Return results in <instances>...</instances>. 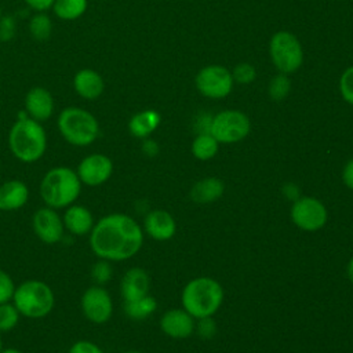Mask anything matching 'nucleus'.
Listing matches in <instances>:
<instances>
[{
	"mask_svg": "<svg viewBox=\"0 0 353 353\" xmlns=\"http://www.w3.org/2000/svg\"><path fill=\"white\" fill-rule=\"evenodd\" d=\"M141 226L125 214H109L101 218L90 232L94 254L106 261H124L134 256L142 247Z\"/></svg>",
	"mask_w": 353,
	"mask_h": 353,
	"instance_id": "f257e3e1",
	"label": "nucleus"
},
{
	"mask_svg": "<svg viewBox=\"0 0 353 353\" xmlns=\"http://www.w3.org/2000/svg\"><path fill=\"white\" fill-rule=\"evenodd\" d=\"M19 113L10 130L8 146L12 154L22 163H34L46 152L47 137L40 121Z\"/></svg>",
	"mask_w": 353,
	"mask_h": 353,
	"instance_id": "f03ea898",
	"label": "nucleus"
},
{
	"mask_svg": "<svg viewBox=\"0 0 353 353\" xmlns=\"http://www.w3.org/2000/svg\"><path fill=\"white\" fill-rule=\"evenodd\" d=\"M81 182L74 170L69 167H54L47 171L40 183V196L47 207L65 208L77 200Z\"/></svg>",
	"mask_w": 353,
	"mask_h": 353,
	"instance_id": "7ed1b4c3",
	"label": "nucleus"
},
{
	"mask_svg": "<svg viewBox=\"0 0 353 353\" xmlns=\"http://www.w3.org/2000/svg\"><path fill=\"white\" fill-rule=\"evenodd\" d=\"M223 290L210 277H197L189 281L182 291L183 309L193 319L211 317L221 306Z\"/></svg>",
	"mask_w": 353,
	"mask_h": 353,
	"instance_id": "20e7f679",
	"label": "nucleus"
},
{
	"mask_svg": "<svg viewBox=\"0 0 353 353\" xmlns=\"http://www.w3.org/2000/svg\"><path fill=\"white\" fill-rule=\"evenodd\" d=\"M12 303L18 312L29 319L46 317L55 305V296L48 284L40 280H25L15 287Z\"/></svg>",
	"mask_w": 353,
	"mask_h": 353,
	"instance_id": "39448f33",
	"label": "nucleus"
},
{
	"mask_svg": "<svg viewBox=\"0 0 353 353\" xmlns=\"http://www.w3.org/2000/svg\"><path fill=\"white\" fill-rule=\"evenodd\" d=\"M58 128L62 137L74 146H88L99 135L97 119L81 108H66L58 117Z\"/></svg>",
	"mask_w": 353,
	"mask_h": 353,
	"instance_id": "423d86ee",
	"label": "nucleus"
},
{
	"mask_svg": "<svg viewBox=\"0 0 353 353\" xmlns=\"http://www.w3.org/2000/svg\"><path fill=\"white\" fill-rule=\"evenodd\" d=\"M270 57L281 73L295 72L303 59L302 47L298 39L290 32H277L270 40Z\"/></svg>",
	"mask_w": 353,
	"mask_h": 353,
	"instance_id": "0eeeda50",
	"label": "nucleus"
},
{
	"mask_svg": "<svg viewBox=\"0 0 353 353\" xmlns=\"http://www.w3.org/2000/svg\"><path fill=\"white\" fill-rule=\"evenodd\" d=\"M248 117L239 110H225L212 117L210 134L222 143H233L244 139L250 132Z\"/></svg>",
	"mask_w": 353,
	"mask_h": 353,
	"instance_id": "6e6552de",
	"label": "nucleus"
},
{
	"mask_svg": "<svg viewBox=\"0 0 353 353\" xmlns=\"http://www.w3.org/2000/svg\"><path fill=\"white\" fill-rule=\"evenodd\" d=\"M196 85L204 97L219 99L230 92L233 77L226 68L210 65L199 72L196 76Z\"/></svg>",
	"mask_w": 353,
	"mask_h": 353,
	"instance_id": "1a4fd4ad",
	"label": "nucleus"
},
{
	"mask_svg": "<svg viewBox=\"0 0 353 353\" xmlns=\"http://www.w3.org/2000/svg\"><path fill=\"white\" fill-rule=\"evenodd\" d=\"M291 218L299 229L314 232L325 225L327 210L325 205L314 197H301L292 204Z\"/></svg>",
	"mask_w": 353,
	"mask_h": 353,
	"instance_id": "9d476101",
	"label": "nucleus"
},
{
	"mask_svg": "<svg viewBox=\"0 0 353 353\" xmlns=\"http://www.w3.org/2000/svg\"><path fill=\"white\" fill-rule=\"evenodd\" d=\"M81 310L84 317L91 323H106L113 313V303L109 292L101 285L88 287L81 295Z\"/></svg>",
	"mask_w": 353,
	"mask_h": 353,
	"instance_id": "9b49d317",
	"label": "nucleus"
},
{
	"mask_svg": "<svg viewBox=\"0 0 353 353\" xmlns=\"http://www.w3.org/2000/svg\"><path fill=\"white\" fill-rule=\"evenodd\" d=\"M76 172L81 183L87 186H99L110 178L113 172V163L105 154L92 153L80 161Z\"/></svg>",
	"mask_w": 353,
	"mask_h": 353,
	"instance_id": "f8f14e48",
	"label": "nucleus"
},
{
	"mask_svg": "<svg viewBox=\"0 0 353 353\" xmlns=\"http://www.w3.org/2000/svg\"><path fill=\"white\" fill-rule=\"evenodd\" d=\"M36 236L46 244H55L63 237V221L51 207L39 208L32 219Z\"/></svg>",
	"mask_w": 353,
	"mask_h": 353,
	"instance_id": "ddd939ff",
	"label": "nucleus"
},
{
	"mask_svg": "<svg viewBox=\"0 0 353 353\" xmlns=\"http://www.w3.org/2000/svg\"><path fill=\"white\" fill-rule=\"evenodd\" d=\"M160 327L164 334L171 338H188L193 330V317L182 309H172L163 314L160 320Z\"/></svg>",
	"mask_w": 353,
	"mask_h": 353,
	"instance_id": "4468645a",
	"label": "nucleus"
},
{
	"mask_svg": "<svg viewBox=\"0 0 353 353\" xmlns=\"http://www.w3.org/2000/svg\"><path fill=\"white\" fill-rule=\"evenodd\" d=\"M145 230L146 233L159 241H165L170 240L174 234H175V221L171 216L170 212L164 211V210H154L150 211L146 216H145V222H143Z\"/></svg>",
	"mask_w": 353,
	"mask_h": 353,
	"instance_id": "2eb2a0df",
	"label": "nucleus"
},
{
	"mask_svg": "<svg viewBox=\"0 0 353 353\" xmlns=\"http://www.w3.org/2000/svg\"><path fill=\"white\" fill-rule=\"evenodd\" d=\"M25 108L29 117L37 121H44L52 114L54 99L46 88L34 87L26 94Z\"/></svg>",
	"mask_w": 353,
	"mask_h": 353,
	"instance_id": "dca6fc26",
	"label": "nucleus"
},
{
	"mask_svg": "<svg viewBox=\"0 0 353 353\" xmlns=\"http://www.w3.org/2000/svg\"><path fill=\"white\" fill-rule=\"evenodd\" d=\"M149 287V276L141 268H131L127 270L120 283V291L124 301H134L148 295Z\"/></svg>",
	"mask_w": 353,
	"mask_h": 353,
	"instance_id": "f3484780",
	"label": "nucleus"
},
{
	"mask_svg": "<svg viewBox=\"0 0 353 353\" xmlns=\"http://www.w3.org/2000/svg\"><path fill=\"white\" fill-rule=\"evenodd\" d=\"M29 199V189L21 179L6 181L0 186V211L22 208Z\"/></svg>",
	"mask_w": 353,
	"mask_h": 353,
	"instance_id": "a211bd4d",
	"label": "nucleus"
},
{
	"mask_svg": "<svg viewBox=\"0 0 353 353\" xmlns=\"http://www.w3.org/2000/svg\"><path fill=\"white\" fill-rule=\"evenodd\" d=\"M63 226L74 236H84L92 230L94 219L88 208L79 204H72L66 207L63 214Z\"/></svg>",
	"mask_w": 353,
	"mask_h": 353,
	"instance_id": "6ab92c4d",
	"label": "nucleus"
},
{
	"mask_svg": "<svg viewBox=\"0 0 353 353\" xmlns=\"http://www.w3.org/2000/svg\"><path fill=\"white\" fill-rule=\"evenodd\" d=\"M76 92L85 99H97L103 91V80L99 73L91 69H81L73 79Z\"/></svg>",
	"mask_w": 353,
	"mask_h": 353,
	"instance_id": "aec40b11",
	"label": "nucleus"
},
{
	"mask_svg": "<svg viewBox=\"0 0 353 353\" xmlns=\"http://www.w3.org/2000/svg\"><path fill=\"white\" fill-rule=\"evenodd\" d=\"M225 190V185L219 178H205L196 182L190 190V197L199 204H207L218 200Z\"/></svg>",
	"mask_w": 353,
	"mask_h": 353,
	"instance_id": "412c9836",
	"label": "nucleus"
},
{
	"mask_svg": "<svg viewBox=\"0 0 353 353\" xmlns=\"http://www.w3.org/2000/svg\"><path fill=\"white\" fill-rule=\"evenodd\" d=\"M159 124L160 114L156 110H143L131 117L128 130L137 138H146L157 128Z\"/></svg>",
	"mask_w": 353,
	"mask_h": 353,
	"instance_id": "4be33fe9",
	"label": "nucleus"
},
{
	"mask_svg": "<svg viewBox=\"0 0 353 353\" xmlns=\"http://www.w3.org/2000/svg\"><path fill=\"white\" fill-rule=\"evenodd\" d=\"M156 307H157L156 299L149 295H145L134 301H124V312L130 319H134V320L146 319L156 310Z\"/></svg>",
	"mask_w": 353,
	"mask_h": 353,
	"instance_id": "5701e85b",
	"label": "nucleus"
},
{
	"mask_svg": "<svg viewBox=\"0 0 353 353\" xmlns=\"http://www.w3.org/2000/svg\"><path fill=\"white\" fill-rule=\"evenodd\" d=\"M52 8L61 19L72 21L84 14L87 10V0H55Z\"/></svg>",
	"mask_w": 353,
	"mask_h": 353,
	"instance_id": "b1692460",
	"label": "nucleus"
},
{
	"mask_svg": "<svg viewBox=\"0 0 353 353\" xmlns=\"http://www.w3.org/2000/svg\"><path fill=\"white\" fill-rule=\"evenodd\" d=\"M192 152L199 160H210L218 152V141L210 134H199L192 143Z\"/></svg>",
	"mask_w": 353,
	"mask_h": 353,
	"instance_id": "393cba45",
	"label": "nucleus"
},
{
	"mask_svg": "<svg viewBox=\"0 0 353 353\" xmlns=\"http://www.w3.org/2000/svg\"><path fill=\"white\" fill-rule=\"evenodd\" d=\"M21 313L14 303H0V332H7L15 328Z\"/></svg>",
	"mask_w": 353,
	"mask_h": 353,
	"instance_id": "a878e982",
	"label": "nucleus"
},
{
	"mask_svg": "<svg viewBox=\"0 0 353 353\" xmlns=\"http://www.w3.org/2000/svg\"><path fill=\"white\" fill-rule=\"evenodd\" d=\"M30 34L37 40H46L50 37L52 25L46 14H36L29 22Z\"/></svg>",
	"mask_w": 353,
	"mask_h": 353,
	"instance_id": "bb28decb",
	"label": "nucleus"
},
{
	"mask_svg": "<svg viewBox=\"0 0 353 353\" xmlns=\"http://www.w3.org/2000/svg\"><path fill=\"white\" fill-rule=\"evenodd\" d=\"M290 87H291V83H290L288 77L284 73H280L270 80L269 95L274 101H281L288 95Z\"/></svg>",
	"mask_w": 353,
	"mask_h": 353,
	"instance_id": "cd10ccee",
	"label": "nucleus"
},
{
	"mask_svg": "<svg viewBox=\"0 0 353 353\" xmlns=\"http://www.w3.org/2000/svg\"><path fill=\"white\" fill-rule=\"evenodd\" d=\"M91 277L99 285L108 283L112 279V266H110L109 261H106V259L97 261L91 268Z\"/></svg>",
	"mask_w": 353,
	"mask_h": 353,
	"instance_id": "c85d7f7f",
	"label": "nucleus"
},
{
	"mask_svg": "<svg viewBox=\"0 0 353 353\" xmlns=\"http://www.w3.org/2000/svg\"><path fill=\"white\" fill-rule=\"evenodd\" d=\"M14 291H15V285L11 276L3 269H0V303L12 301Z\"/></svg>",
	"mask_w": 353,
	"mask_h": 353,
	"instance_id": "c756f323",
	"label": "nucleus"
},
{
	"mask_svg": "<svg viewBox=\"0 0 353 353\" xmlns=\"http://www.w3.org/2000/svg\"><path fill=\"white\" fill-rule=\"evenodd\" d=\"M341 92L346 102L353 105V66L347 68L343 74L341 76Z\"/></svg>",
	"mask_w": 353,
	"mask_h": 353,
	"instance_id": "7c9ffc66",
	"label": "nucleus"
},
{
	"mask_svg": "<svg viewBox=\"0 0 353 353\" xmlns=\"http://www.w3.org/2000/svg\"><path fill=\"white\" fill-rule=\"evenodd\" d=\"M255 69L252 65L250 63H240L234 68L233 70V74L232 77L239 81V83H243V84H247V83H251L254 79H255Z\"/></svg>",
	"mask_w": 353,
	"mask_h": 353,
	"instance_id": "2f4dec72",
	"label": "nucleus"
},
{
	"mask_svg": "<svg viewBox=\"0 0 353 353\" xmlns=\"http://www.w3.org/2000/svg\"><path fill=\"white\" fill-rule=\"evenodd\" d=\"M15 33V21L11 17H4L0 19V40L8 41Z\"/></svg>",
	"mask_w": 353,
	"mask_h": 353,
	"instance_id": "473e14b6",
	"label": "nucleus"
},
{
	"mask_svg": "<svg viewBox=\"0 0 353 353\" xmlns=\"http://www.w3.org/2000/svg\"><path fill=\"white\" fill-rule=\"evenodd\" d=\"M69 353H103L102 349L90 341H77L69 349Z\"/></svg>",
	"mask_w": 353,
	"mask_h": 353,
	"instance_id": "72a5a7b5",
	"label": "nucleus"
},
{
	"mask_svg": "<svg viewBox=\"0 0 353 353\" xmlns=\"http://www.w3.org/2000/svg\"><path fill=\"white\" fill-rule=\"evenodd\" d=\"M197 331H199V334H200L201 338L210 339V338H212V335L215 334L216 327H215V323L212 321L211 317H204V319H200Z\"/></svg>",
	"mask_w": 353,
	"mask_h": 353,
	"instance_id": "f704fd0d",
	"label": "nucleus"
},
{
	"mask_svg": "<svg viewBox=\"0 0 353 353\" xmlns=\"http://www.w3.org/2000/svg\"><path fill=\"white\" fill-rule=\"evenodd\" d=\"M342 178H343V182L347 188L353 189V159L347 161V164L345 165L343 168V172H342Z\"/></svg>",
	"mask_w": 353,
	"mask_h": 353,
	"instance_id": "c9c22d12",
	"label": "nucleus"
},
{
	"mask_svg": "<svg viewBox=\"0 0 353 353\" xmlns=\"http://www.w3.org/2000/svg\"><path fill=\"white\" fill-rule=\"evenodd\" d=\"M25 1H26V4H28L29 7H32L33 10L44 11V10L50 8V7H52V4H54L55 0H25Z\"/></svg>",
	"mask_w": 353,
	"mask_h": 353,
	"instance_id": "e433bc0d",
	"label": "nucleus"
},
{
	"mask_svg": "<svg viewBox=\"0 0 353 353\" xmlns=\"http://www.w3.org/2000/svg\"><path fill=\"white\" fill-rule=\"evenodd\" d=\"M142 150L148 156H156L159 153V146L152 139H145L142 143Z\"/></svg>",
	"mask_w": 353,
	"mask_h": 353,
	"instance_id": "4c0bfd02",
	"label": "nucleus"
},
{
	"mask_svg": "<svg viewBox=\"0 0 353 353\" xmlns=\"http://www.w3.org/2000/svg\"><path fill=\"white\" fill-rule=\"evenodd\" d=\"M284 193H285V196H287L288 199H291V200H298L296 197H298V194H299V189L296 188V185L288 183V185L284 186Z\"/></svg>",
	"mask_w": 353,
	"mask_h": 353,
	"instance_id": "58836bf2",
	"label": "nucleus"
},
{
	"mask_svg": "<svg viewBox=\"0 0 353 353\" xmlns=\"http://www.w3.org/2000/svg\"><path fill=\"white\" fill-rule=\"evenodd\" d=\"M347 276H349V279H350V281L353 283V258L349 261V263H347Z\"/></svg>",
	"mask_w": 353,
	"mask_h": 353,
	"instance_id": "ea45409f",
	"label": "nucleus"
},
{
	"mask_svg": "<svg viewBox=\"0 0 353 353\" xmlns=\"http://www.w3.org/2000/svg\"><path fill=\"white\" fill-rule=\"evenodd\" d=\"M0 353H22V352L15 347H7V349H1Z\"/></svg>",
	"mask_w": 353,
	"mask_h": 353,
	"instance_id": "a19ab883",
	"label": "nucleus"
},
{
	"mask_svg": "<svg viewBox=\"0 0 353 353\" xmlns=\"http://www.w3.org/2000/svg\"><path fill=\"white\" fill-rule=\"evenodd\" d=\"M125 353H141V352H138V350H128V352H125Z\"/></svg>",
	"mask_w": 353,
	"mask_h": 353,
	"instance_id": "79ce46f5",
	"label": "nucleus"
},
{
	"mask_svg": "<svg viewBox=\"0 0 353 353\" xmlns=\"http://www.w3.org/2000/svg\"><path fill=\"white\" fill-rule=\"evenodd\" d=\"M1 349H3V341H1V336H0V352H1Z\"/></svg>",
	"mask_w": 353,
	"mask_h": 353,
	"instance_id": "37998d69",
	"label": "nucleus"
},
{
	"mask_svg": "<svg viewBox=\"0 0 353 353\" xmlns=\"http://www.w3.org/2000/svg\"><path fill=\"white\" fill-rule=\"evenodd\" d=\"M0 19H1V7H0Z\"/></svg>",
	"mask_w": 353,
	"mask_h": 353,
	"instance_id": "c03bdc74",
	"label": "nucleus"
}]
</instances>
